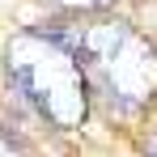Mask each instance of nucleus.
<instances>
[{"instance_id":"nucleus-2","label":"nucleus","mask_w":157,"mask_h":157,"mask_svg":"<svg viewBox=\"0 0 157 157\" xmlns=\"http://www.w3.org/2000/svg\"><path fill=\"white\" fill-rule=\"evenodd\" d=\"M89 85H98L110 98V106L140 110L157 94V47L132 30L98 68H89Z\"/></svg>"},{"instance_id":"nucleus-3","label":"nucleus","mask_w":157,"mask_h":157,"mask_svg":"<svg viewBox=\"0 0 157 157\" xmlns=\"http://www.w3.org/2000/svg\"><path fill=\"white\" fill-rule=\"evenodd\" d=\"M64 13H81V17H89V13H106L110 9V0H55Z\"/></svg>"},{"instance_id":"nucleus-4","label":"nucleus","mask_w":157,"mask_h":157,"mask_svg":"<svg viewBox=\"0 0 157 157\" xmlns=\"http://www.w3.org/2000/svg\"><path fill=\"white\" fill-rule=\"evenodd\" d=\"M0 157H21V149L13 144V136H9L4 128H0Z\"/></svg>"},{"instance_id":"nucleus-5","label":"nucleus","mask_w":157,"mask_h":157,"mask_svg":"<svg viewBox=\"0 0 157 157\" xmlns=\"http://www.w3.org/2000/svg\"><path fill=\"white\" fill-rule=\"evenodd\" d=\"M144 157H157V132H149V140H144Z\"/></svg>"},{"instance_id":"nucleus-1","label":"nucleus","mask_w":157,"mask_h":157,"mask_svg":"<svg viewBox=\"0 0 157 157\" xmlns=\"http://www.w3.org/2000/svg\"><path fill=\"white\" fill-rule=\"evenodd\" d=\"M4 77L21 102L59 132H72L89 115L94 85L77 55L47 30H21L4 47Z\"/></svg>"}]
</instances>
